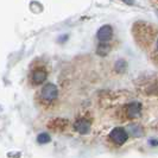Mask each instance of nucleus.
Listing matches in <instances>:
<instances>
[{
	"instance_id": "nucleus-1",
	"label": "nucleus",
	"mask_w": 158,
	"mask_h": 158,
	"mask_svg": "<svg viewBox=\"0 0 158 158\" xmlns=\"http://www.w3.org/2000/svg\"><path fill=\"white\" fill-rule=\"evenodd\" d=\"M38 99H40V105L44 106H50L57 100L58 96V88L56 87L54 83H47L44 85L38 93Z\"/></svg>"
},
{
	"instance_id": "nucleus-2",
	"label": "nucleus",
	"mask_w": 158,
	"mask_h": 158,
	"mask_svg": "<svg viewBox=\"0 0 158 158\" xmlns=\"http://www.w3.org/2000/svg\"><path fill=\"white\" fill-rule=\"evenodd\" d=\"M48 77V70L44 64L37 63V65L31 67V70L29 74V81L32 86H40L45 82Z\"/></svg>"
},
{
	"instance_id": "nucleus-3",
	"label": "nucleus",
	"mask_w": 158,
	"mask_h": 158,
	"mask_svg": "<svg viewBox=\"0 0 158 158\" xmlns=\"http://www.w3.org/2000/svg\"><path fill=\"white\" fill-rule=\"evenodd\" d=\"M142 114V103L138 101L126 103L123 107V115L127 119H135Z\"/></svg>"
},
{
	"instance_id": "nucleus-4",
	"label": "nucleus",
	"mask_w": 158,
	"mask_h": 158,
	"mask_svg": "<svg viewBox=\"0 0 158 158\" xmlns=\"http://www.w3.org/2000/svg\"><path fill=\"white\" fill-rule=\"evenodd\" d=\"M108 137H110V140L113 144L120 146V145H123V144H125L127 142L128 133L126 132V130L123 128V127H115V128H113L111 132H110Z\"/></svg>"
},
{
	"instance_id": "nucleus-5",
	"label": "nucleus",
	"mask_w": 158,
	"mask_h": 158,
	"mask_svg": "<svg viewBox=\"0 0 158 158\" xmlns=\"http://www.w3.org/2000/svg\"><path fill=\"white\" fill-rule=\"evenodd\" d=\"M74 128L80 135H87L88 132L90 131V128H92V124H90V121L87 118L82 117V118H79L75 120Z\"/></svg>"
},
{
	"instance_id": "nucleus-6",
	"label": "nucleus",
	"mask_w": 158,
	"mask_h": 158,
	"mask_svg": "<svg viewBox=\"0 0 158 158\" xmlns=\"http://www.w3.org/2000/svg\"><path fill=\"white\" fill-rule=\"evenodd\" d=\"M113 36V29L111 25H103L99 29V31L96 33L98 40H100L101 43H106L112 38Z\"/></svg>"
},
{
	"instance_id": "nucleus-7",
	"label": "nucleus",
	"mask_w": 158,
	"mask_h": 158,
	"mask_svg": "<svg viewBox=\"0 0 158 158\" xmlns=\"http://www.w3.org/2000/svg\"><path fill=\"white\" fill-rule=\"evenodd\" d=\"M110 50H111L110 45H107V44H103V43H101V44L99 45V48H98L96 52H98L99 55L105 56L106 54H108V52H110Z\"/></svg>"
},
{
	"instance_id": "nucleus-8",
	"label": "nucleus",
	"mask_w": 158,
	"mask_h": 158,
	"mask_svg": "<svg viewBox=\"0 0 158 158\" xmlns=\"http://www.w3.org/2000/svg\"><path fill=\"white\" fill-rule=\"evenodd\" d=\"M37 142L40 144H45V143L50 142V135L48 133H40L38 137H37Z\"/></svg>"
},
{
	"instance_id": "nucleus-9",
	"label": "nucleus",
	"mask_w": 158,
	"mask_h": 158,
	"mask_svg": "<svg viewBox=\"0 0 158 158\" xmlns=\"http://www.w3.org/2000/svg\"><path fill=\"white\" fill-rule=\"evenodd\" d=\"M131 131H133V132H131L133 135L135 137H138V135H142V128L138 126V125H133V126H131Z\"/></svg>"
},
{
	"instance_id": "nucleus-10",
	"label": "nucleus",
	"mask_w": 158,
	"mask_h": 158,
	"mask_svg": "<svg viewBox=\"0 0 158 158\" xmlns=\"http://www.w3.org/2000/svg\"><path fill=\"white\" fill-rule=\"evenodd\" d=\"M152 56H153L155 62H157L158 63V37H157V40H156V44H155V49H153Z\"/></svg>"
},
{
	"instance_id": "nucleus-11",
	"label": "nucleus",
	"mask_w": 158,
	"mask_h": 158,
	"mask_svg": "<svg viewBox=\"0 0 158 158\" xmlns=\"http://www.w3.org/2000/svg\"><path fill=\"white\" fill-rule=\"evenodd\" d=\"M123 1L128 4V5H132V4H133V0H123Z\"/></svg>"
}]
</instances>
